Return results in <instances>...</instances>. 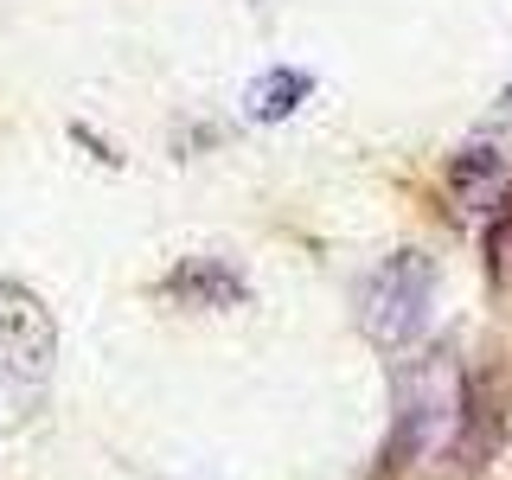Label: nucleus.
Returning a JSON list of instances; mask_svg holds the SVG:
<instances>
[{
    "instance_id": "4",
    "label": "nucleus",
    "mask_w": 512,
    "mask_h": 480,
    "mask_svg": "<svg viewBox=\"0 0 512 480\" xmlns=\"http://www.w3.org/2000/svg\"><path fill=\"white\" fill-rule=\"evenodd\" d=\"M506 442V378L493 372H468L461 378V416H455V461L468 474H480Z\"/></svg>"
},
{
    "instance_id": "3",
    "label": "nucleus",
    "mask_w": 512,
    "mask_h": 480,
    "mask_svg": "<svg viewBox=\"0 0 512 480\" xmlns=\"http://www.w3.org/2000/svg\"><path fill=\"white\" fill-rule=\"evenodd\" d=\"M58 365V320L26 282H0V378L20 397H39Z\"/></svg>"
},
{
    "instance_id": "9",
    "label": "nucleus",
    "mask_w": 512,
    "mask_h": 480,
    "mask_svg": "<svg viewBox=\"0 0 512 480\" xmlns=\"http://www.w3.org/2000/svg\"><path fill=\"white\" fill-rule=\"evenodd\" d=\"M500 103H512V84H506V96H500Z\"/></svg>"
},
{
    "instance_id": "2",
    "label": "nucleus",
    "mask_w": 512,
    "mask_h": 480,
    "mask_svg": "<svg viewBox=\"0 0 512 480\" xmlns=\"http://www.w3.org/2000/svg\"><path fill=\"white\" fill-rule=\"evenodd\" d=\"M429 308H436V256L423 250H391L359 282V327L384 352H404L423 340Z\"/></svg>"
},
{
    "instance_id": "1",
    "label": "nucleus",
    "mask_w": 512,
    "mask_h": 480,
    "mask_svg": "<svg viewBox=\"0 0 512 480\" xmlns=\"http://www.w3.org/2000/svg\"><path fill=\"white\" fill-rule=\"evenodd\" d=\"M461 378L448 352H429L416 359L410 372H397V416H391V442H384V468L378 474H404L423 455L455 436V416H461Z\"/></svg>"
},
{
    "instance_id": "7",
    "label": "nucleus",
    "mask_w": 512,
    "mask_h": 480,
    "mask_svg": "<svg viewBox=\"0 0 512 480\" xmlns=\"http://www.w3.org/2000/svg\"><path fill=\"white\" fill-rule=\"evenodd\" d=\"M308 96H314V77L295 71V64H276V71H263L244 90V109H250V122H282V116H295Z\"/></svg>"
},
{
    "instance_id": "8",
    "label": "nucleus",
    "mask_w": 512,
    "mask_h": 480,
    "mask_svg": "<svg viewBox=\"0 0 512 480\" xmlns=\"http://www.w3.org/2000/svg\"><path fill=\"white\" fill-rule=\"evenodd\" d=\"M487 269H493V282L512 276V205L487 224Z\"/></svg>"
},
{
    "instance_id": "6",
    "label": "nucleus",
    "mask_w": 512,
    "mask_h": 480,
    "mask_svg": "<svg viewBox=\"0 0 512 480\" xmlns=\"http://www.w3.org/2000/svg\"><path fill=\"white\" fill-rule=\"evenodd\" d=\"M448 192H455L461 212H493V205L506 199V154L500 148H461L448 160Z\"/></svg>"
},
{
    "instance_id": "5",
    "label": "nucleus",
    "mask_w": 512,
    "mask_h": 480,
    "mask_svg": "<svg viewBox=\"0 0 512 480\" xmlns=\"http://www.w3.org/2000/svg\"><path fill=\"white\" fill-rule=\"evenodd\" d=\"M160 295L180 301V308H237V301L250 295V282L237 276L231 263H218V256H186V263L160 282Z\"/></svg>"
}]
</instances>
